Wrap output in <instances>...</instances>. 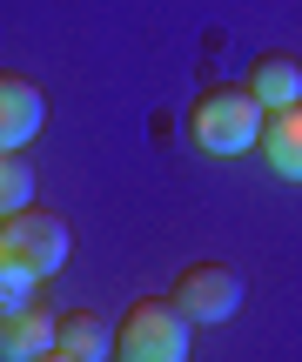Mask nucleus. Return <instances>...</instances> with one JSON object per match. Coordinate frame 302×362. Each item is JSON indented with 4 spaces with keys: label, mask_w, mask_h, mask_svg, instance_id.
I'll use <instances>...</instances> for the list:
<instances>
[{
    "label": "nucleus",
    "mask_w": 302,
    "mask_h": 362,
    "mask_svg": "<svg viewBox=\"0 0 302 362\" xmlns=\"http://www.w3.org/2000/svg\"><path fill=\"white\" fill-rule=\"evenodd\" d=\"M54 329H61V315L47 309L40 288L0 302V362H40V356H54Z\"/></svg>",
    "instance_id": "obj_5"
},
{
    "label": "nucleus",
    "mask_w": 302,
    "mask_h": 362,
    "mask_svg": "<svg viewBox=\"0 0 302 362\" xmlns=\"http://www.w3.org/2000/svg\"><path fill=\"white\" fill-rule=\"evenodd\" d=\"M188 349H195V322L175 309V296H141L115 322L121 362H188Z\"/></svg>",
    "instance_id": "obj_3"
},
{
    "label": "nucleus",
    "mask_w": 302,
    "mask_h": 362,
    "mask_svg": "<svg viewBox=\"0 0 302 362\" xmlns=\"http://www.w3.org/2000/svg\"><path fill=\"white\" fill-rule=\"evenodd\" d=\"M34 202V168L21 161V148H7L0 155V215H13V208Z\"/></svg>",
    "instance_id": "obj_10"
},
{
    "label": "nucleus",
    "mask_w": 302,
    "mask_h": 362,
    "mask_svg": "<svg viewBox=\"0 0 302 362\" xmlns=\"http://www.w3.org/2000/svg\"><path fill=\"white\" fill-rule=\"evenodd\" d=\"M262 161L282 181H302V101L276 107V115L262 121Z\"/></svg>",
    "instance_id": "obj_9"
},
{
    "label": "nucleus",
    "mask_w": 302,
    "mask_h": 362,
    "mask_svg": "<svg viewBox=\"0 0 302 362\" xmlns=\"http://www.w3.org/2000/svg\"><path fill=\"white\" fill-rule=\"evenodd\" d=\"M262 101H255L249 88H202L195 107H188V141L202 148V155H249V148H262Z\"/></svg>",
    "instance_id": "obj_2"
},
{
    "label": "nucleus",
    "mask_w": 302,
    "mask_h": 362,
    "mask_svg": "<svg viewBox=\"0 0 302 362\" xmlns=\"http://www.w3.org/2000/svg\"><path fill=\"white\" fill-rule=\"evenodd\" d=\"M168 296H175V309H182L195 329L202 322L215 329V322H228V315L242 309V275L228 269V262H188V269L175 275Z\"/></svg>",
    "instance_id": "obj_4"
},
{
    "label": "nucleus",
    "mask_w": 302,
    "mask_h": 362,
    "mask_svg": "<svg viewBox=\"0 0 302 362\" xmlns=\"http://www.w3.org/2000/svg\"><path fill=\"white\" fill-rule=\"evenodd\" d=\"M242 88L262 101V115H276V107L302 101V61H296V54H262V61L249 67V81H242Z\"/></svg>",
    "instance_id": "obj_8"
},
{
    "label": "nucleus",
    "mask_w": 302,
    "mask_h": 362,
    "mask_svg": "<svg viewBox=\"0 0 302 362\" xmlns=\"http://www.w3.org/2000/svg\"><path fill=\"white\" fill-rule=\"evenodd\" d=\"M0 302H7V288H0Z\"/></svg>",
    "instance_id": "obj_11"
},
{
    "label": "nucleus",
    "mask_w": 302,
    "mask_h": 362,
    "mask_svg": "<svg viewBox=\"0 0 302 362\" xmlns=\"http://www.w3.org/2000/svg\"><path fill=\"white\" fill-rule=\"evenodd\" d=\"M101 356H115V329L94 309H67L54 329V362H101Z\"/></svg>",
    "instance_id": "obj_7"
},
{
    "label": "nucleus",
    "mask_w": 302,
    "mask_h": 362,
    "mask_svg": "<svg viewBox=\"0 0 302 362\" xmlns=\"http://www.w3.org/2000/svg\"><path fill=\"white\" fill-rule=\"evenodd\" d=\"M40 128H47V94L27 74H0V155L7 148H27Z\"/></svg>",
    "instance_id": "obj_6"
},
{
    "label": "nucleus",
    "mask_w": 302,
    "mask_h": 362,
    "mask_svg": "<svg viewBox=\"0 0 302 362\" xmlns=\"http://www.w3.org/2000/svg\"><path fill=\"white\" fill-rule=\"evenodd\" d=\"M67 248H74V235H67V221L54 208L27 202L13 215H0V288H7V302L40 288V282H54L67 269Z\"/></svg>",
    "instance_id": "obj_1"
}]
</instances>
